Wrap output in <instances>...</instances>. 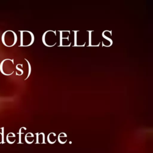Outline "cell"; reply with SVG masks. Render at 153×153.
Instances as JSON below:
<instances>
[{"label": "cell", "mask_w": 153, "mask_h": 153, "mask_svg": "<svg viewBox=\"0 0 153 153\" xmlns=\"http://www.w3.org/2000/svg\"><path fill=\"white\" fill-rule=\"evenodd\" d=\"M1 39L4 45L8 47H11L16 44L17 36L14 31L8 30L2 33Z\"/></svg>", "instance_id": "6da1fadb"}, {"label": "cell", "mask_w": 153, "mask_h": 153, "mask_svg": "<svg viewBox=\"0 0 153 153\" xmlns=\"http://www.w3.org/2000/svg\"><path fill=\"white\" fill-rule=\"evenodd\" d=\"M20 32V44L19 47H28L31 45L35 40L32 32L28 30H19Z\"/></svg>", "instance_id": "7a4b0ae2"}, {"label": "cell", "mask_w": 153, "mask_h": 153, "mask_svg": "<svg viewBox=\"0 0 153 153\" xmlns=\"http://www.w3.org/2000/svg\"><path fill=\"white\" fill-rule=\"evenodd\" d=\"M46 36L48 37V39L46 40V41H43L42 42L44 43V44L45 45H46L47 47H53L54 46L56 43L54 42L53 41L55 39L54 36H57V34H56V30H47L45 32H44V33ZM55 41V40H54Z\"/></svg>", "instance_id": "3957f363"}, {"label": "cell", "mask_w": 153, "mask_h": 153, "mask_svg": "<svg viewBox=\"0 0 153 153\" xmlns=\"http://www.w3.org/2000/svg\"><path fill=\"white\" fill-rule=\"evenodd\" d=\"M25 60L26 61V62H27V63L28 65V74H27V75L26 78L25 79V80H26V79H27L29 77V76L30 75V73H31V66H30V64L29 62L26 59H25Z\"/></svg>", "instance_id": "277c9868"}, {"label": "cell", "mask_w": 153, "mask_h": 153, "mask_svg": "<svg viewBox=\"0 0 153 153\" xmlns=\"http://www.w3.org/2000/svg\"><path fill=\"white\" fill-rule=\"evenodd\" d=\"M2 133H0V143H4V127L1 128Z\"/></svg>", "instance_id": "5b68a950"}, {"label": "cell", "mask_w": 153, "mask_h": 153, "mask_svg": "<svg viewBox=\"0 0 153 153\" xmlns=\"http://www.w3.org/2000/svg\"><path fill=\"white\" fill-rule=\"evenodd\" d=\"M74 47H76V42H77V32H78V30H74Z\"/></svg>", "instance_id": "8992f818"}, {"label": "cell", "mask_w": 153, "mask_h": 153, "mask_svg": "<svg viewBox=\"0 0 153 153\" xmlns=\"http://www.w3.org/2000/svg\"><path fill=\"white\" fill-rule=\"evenodd\" d=\"M16 69H17V70H18V71H19L20 72H21V75H22V74H23V71L22 69H20V68H19L18 67V64L16 65Z\"/></svg>", "instance_id": "52a82bcc"}]
</instances>
